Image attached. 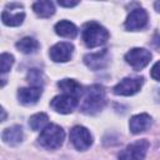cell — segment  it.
<instances>
[{"label":"cell","instance_id":"cell-1","mask_svg":"<svg viewBox=\"0 0 160 160\" xmlns=\"http://www.w3.org/2000/svg\"><path fill=\"white\" fill-rule=\"evenodd\" d=\"M84 99L82 104L80 106V110L84 114L88 115H94L102 110L106 102V96H105V90L100 85H91L88 86L84 90Z\"/></svg>","mask_w":160,"mask_h":160},{"label":"cell","instance_id":"cell-11","mask_svg":"<svg viewBox=\"0 0 160 160\" xmlns=\"http://www.w3.org/2000/svg\"><path fill=\"white\" fill-rule=\"evenodd\" d=\"M74 52V45L70 42H58L50 48L49 55L55 62H66L70 60Z\"/></svg>","mask_w":160,"mask_h":160},{"label":"cell","instance_id":"cell-3","mask_svg":"<svg viewBox=\"0 0 160 160\" xmlns=\"http://www.w3.org/2000/svg\"><path fill=\"white\" fill-rule=\"evenodd\" d=\"M64 139H65V132L62 128H60L56 124H49L45 129L41 130L38 140L42 148L54 150L62 145Z\"/></svg>","mask_w":160,"mask_h":160},{"label":"cell","instance_id":"cell-5","mask_svg":"<svg viewBox=\"0 0 160 160\" xmlns=\"http://www.w3.org/2000/svg\"><path fill=\"white\" fill-rule=\"evenodd\" d=\"M151 60V52L142 48H134L125 54V61L134 69L141 70L144 69Z\"/></svg>","mask_w":160,"mask_h":160},{"label":"cell","instance_id":"cell-20","mask_svg":"<svg viewBox=\"0 0 160 160\" xmlns=\"http://www.w3.org/2000/svg\"><path fill=\"white\" fill-rule=\"evenodd\" d=\"M48 120H49V118H48V115L45 112H38V114L32 115L29 119V126L31 128V130L39 131V130L45 129L49 125Z\"/></svg>","mask_w":160,"mask_h":160},{"label":"cell","instance_id":"cell-6","mask_svg":"<svg viewBox=\"0 0 160 160\" xmlns=\"http://www.w3.org/2000/svg\"><path fill=\"white\" fill-rule=\"evenodd\" d=\"M70 141H71V144L74 145L75 149L84 151V150H88L91 146L92 136H91L90 131L86 128L76 125L70 130Z\"/></svg>","mask_w":160,"mask_h":160},{"label":"cell","instance_id":"cell-2","mask_svg":"<svg viewBox=\"0 0 160 160\" xmlns=\"http://www.w3.org/2000/svg\"><path fill=\"white\" fill-rule=\"evenodd\" d=\"M109 39V31L95 21H89L82 28V41L84 44L92 49L105 44Z\"/></svg>","mask_w":160,"mask_h":160},{"label":"cell","instance_id":"cell-25","mask_svg":"<svg viewBox=\"0 0 160 160\" xmlns=\"http://www.w3.org/2000/svg\"><path fill=\"white\" fill-rule=\"evenodd\" d=\"M154 8H155V10H156V11H159V12H160V1L154 2Z\"/></svg>","mask_w":160,"mask_h":160},{"label":"cell","instance_id":"cell-14","mask_svg":"<svg viewBox=\"0 0 160 160\" xmlns=\"http://www.w3.org/2000/svg\"><path fill=\"white\" fill-rule=\"evenodd\" d=\"M1 139L5 144H8L10 146L19 145L24 139L22 128L20 125H14V126H10V128L5 129L1 134Z\"/></svg>","mask_w":160,"mask_h":160},{"label":"cell","instance_id":"cell-21","mask_svg":"<svg viewBox=\"0 0 160 160\" xmlns=\"http://www.w3.org/2000/svg\"><path fill=\"white\" fill-rule=\"evenodd\" d=\"M28 81L32 85V86H38L40 88L44 84V76L42 72L39 69H31L28 72Z\"/></svg>","mask_w":160,"mask_h":160},{"label":"cell","instance_id":"cell-17","mask_svg":"<svg viewBox=\"0 0 160 160\" xmlns=\"http://www.w3.org/2000/svg\"><path fill=\"white\" fill-rule=\"evenodd\" d=\"M55 32L62 38H68V39H74L78 35V28L68 20H61L59 22H56L55 25Z\"/></svg>","mask_w":160,"mask_h":160},{"label":"cell","instance_id":"cell-8","mask_svg":"<svg viewBox=\"0 0 160 160\" xmlns=\"http://www.w3.org/2000/svg\"><path fill=\"white\" fill-rule=\"evenodd\" d=\"M79 98L69 95V94H61L55 96L51 101H50V106L60 114H70L79 104Z\"/></svg>","mask_w":160,"mask_h":160},{"label":"cell","instance_id":"cell-15","mask_svg":"<svg viewBox=\"0 0 160 160\" xmlns=\"http://www.w3.org/2000/svg\"><path fill=\"white\" fill-rule=\"evenodd\" d=\"M8 8H10V10L9 9H5L2 11V14H1L2 24L4 25H8V26H19V25H21L22 21H24V19H25V12L24 11H20V10L12 11L14 9H12V6L10 4L8 5Z\"/></svg>","mask_w":160,"mask_h":160},{"label":"cell","instance_id":"cell-16","mask_svg":"<svg viewBox=\"0 0 160 160\" xmlns=\"http://www.w3.org/2000/svg\"><path fill=\"white\" fill-rule=\"evenodd\" d=\"M58 86L64 91V94H69L72 96H81V94L84 92L82 86L74 79H62L58 82Z\"/></svg>","mask_w":160,"mask_h":160},{"label":"cell","instance_id":"cell-26","mask_svg":"<svg viewBox=\"0 0 160 160\" xmlns=\"http://www.w3.org/2000/svg\"><path fill=\"white\" fill-rule=\"evenodd\" d=\"M1 112H2V118H1V121H5V118H6V114H5V110L1 109Z\"/></svg>","mask_w":160,"mask_h":160},{"label":"cell","instance_id":"cell-13","mask_svg":"<svg viewBox=\"0 0 160 160\" xmlns=\"http://www.w3.org/2000/svg\"><path fill=\"white\" fill-rule=\"evenodd\" d=\"M151 116L149 114H138V115H134L130 121H129V128H130V131L132 134H139V132H142L145 130H148L150 126H151Z\"/></svg>","mask_w":160,"mask_h":160},{"label":"cell","instance_id":"cell-10","mask_svg":"<svg viewBox=\"0 0 160 160\" xmlns=\"http://www.w3.org/2000/svg\"><path fill=\"white\" fill-rule=\"evenodd\" d=\"M109 60H110V55H109L108 49H104L98 52H91V54H88L84 56L85 65L94 71L106 68L109 64Z\"/></svg>","mask_w":160,"mask_h":160},{"label":"cell","instance_id":"cell-22","mask_svg":"<svg viewBox=\"0 0 160 160\" xmlns=\"http://www.w3.org/2000/svg\"><path fill=\"white\" fill-rule=\"evenodd\" d=\"M14 64V56L9 52L1 54V74H6Z\"/></svg>","mask_w":160,"mask_h":160},{"label":"cell","instance_id":"cell-9","mask_svg":"<svg viewBox=\"0 0 160 160\" xmlns=\"http://www.w3.org/2000/svg\"><path fill=\"white\" fill-rule=\"evenodd\" d=\"M148 24V12L139 8V9H134L126 18L125 20V29L130 30V31H135V30H141L146 26Z\"/></svg>","mask_w":160,"mask_h":160},{"label":"cell","instance_id":"cell-24","mask_svg":"<svg viewBox=\"0 0 160 160\" xmlns=\"http://www.w3.org/2000/svg\"><path fill=\"white\" fill-rule=\"evenodd\" d=\"M58 4L60 6H65V8H72V6H76L79 2L78 1H58Z\"/></svg>","mask_w":160,"mask_h":160},{"label":"cell","instance_id":"cell-4","mask_svg":"<svg viewBox=\"0 0 160 160\" xmlns=\"http://www.w3.org/2000/svg\"><path fill=\"white\" fill-rule=\"evenodd\" d=\"M149 146H150V144L146 139L136 140V141L129 144L126 148H124L119 152L118 158H119V160H142L146 156Z\"/></svg>","mask_w":160,"mask_h":160},{"label":"cell","instance_id":"cell-12","mask_svg":"<svg viewBox=\"0 0 160 160\" xmlns=\"http://www.w3.org/2000/svg\"><path fill=\"white\" fill-rule=\"evenodd\" d=\"M42 94L41 88L38 86H29V88H21L18 91V99L22 105H32L38 102Z\"/></svg>","mask_w":160,"mask_h":160},{"label":"cell","instance_id":"cell-23","mask_svg":"<svg viewBox=\"0 0 160 160\" xmlns=\"http://www.w3.org/2000/svg\"><path fill=\"white\" fill-rule=\"evenodd\" d=\"M150 75L154 80L156 81H160V60L158 62L154 64V66L151 68V71H150Z\"/></svg>","mask_w":160,"mask_h":160},{"label":"cell","instance_id":"cell-18","mask_svg":"<svg viewBox=\"0 0 160 160\" xmlns=\"http://www.w3.org/2000/svg\"><path fill=\"white\" fill-rule=\"evenodd\" d=\"M16 49L22 52V54H34L38 49H39V41L35 40L34 38H30V36H25L22 39H20L18 42H16Z\"/></svg>","mask_w":160,"mask_h":160},{"label":"cell","instance_id":"cell-7","mask_svg":"<svg viewBox=\"0 0 160 160\" xmlns=\"http://www.w3.org/2000/svg\"><path fill=\"white\" fill-rule=\"evenodd\" d=\"M142 84H144V78H124L114 86L112 92L115 95L131 96L141 89Z\"/></svg>","mask_w":160,"mask_h":160},{"label":"cell","instance_id":"cell-19","mask_svg":"<svg viewBox=\"0 0 160 160\" xmlns=\"http://www.w3.org/2000/svg\"><path fill=\"white\" fill-rule=\"evenodd\" d=\"M32 10L40 18H50L55 12V6L51 1H36L32 4Z\"/></svg>","mask_w":160,"mask_h":160}]
</instances>
